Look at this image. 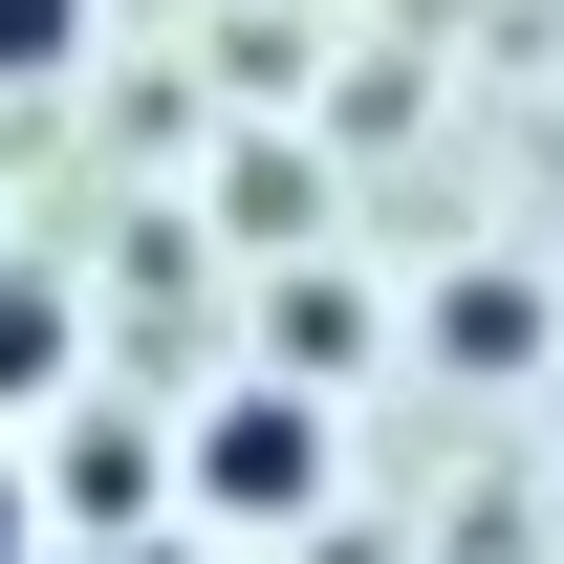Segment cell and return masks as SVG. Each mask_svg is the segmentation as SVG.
Listing matches in <instances>:
<instances>
[{"instance_id":"cell-3","label":"cell","mask_w":564,"mask_h":564,"mask_svg":"<svg viewBox=\"0 0 564 564\" xmlns=\"http://www.w3.org/2000/svg\"><path fill=\"white\" fill-rule=\"evenodd\" d=\"M66 44H87V0H0V87H44Z\"/></svg>"},{"instance_id":"cell-2","label":"cell","mask_w":564,"mask_h":564,"mask_svg":"<svg viewBox=\"0 0 564 564\" xmlns=\"http://www.w3.org/2000/svg\"><path fill=\"white\" fill-rule=\"evenodd\" d=\"M44 369H66V304H44V282H0V413H22Z\"/></svg>"},{"instance_id":"cell-1","label":"cell","mask_w":564,"mask_h":564,"mask_svg":"<svg viewBox=\"0 0 564 564\" xmlns=\"http://www.w3.org/2000/svg\"><path fill=\"white\" fill-rule=\"evenodd\" d=\"M196 499L217 521H304V499H326V413H304V391H239V413L196 434Z\"/></svg>"},{"instance_id":"cell-4","label":"cell","mask_w":564,"mask_h":564,"mask_svg":"<svg viewBox=\"0 0 564 564\" xmlns=\"http://www.w3.org/2000/svg\"><path fill=\"white\" fill-rule=\"evenodd\" d=\"M22 543H44V499H22V478H0V564H22Z\"/></svg>"}]
</instances>
